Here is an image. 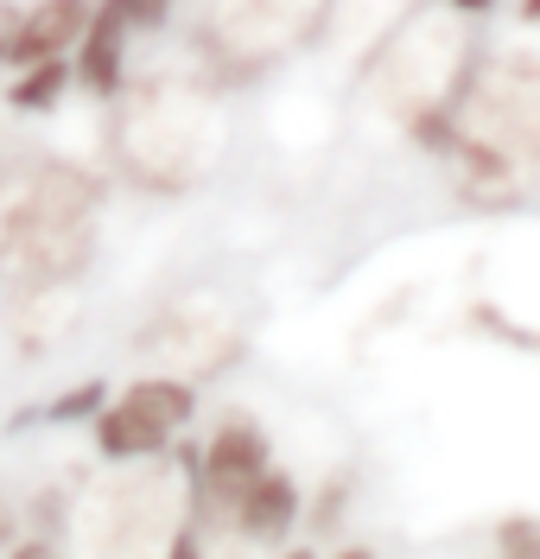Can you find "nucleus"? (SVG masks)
Returning <instances> with one entry per match:
<instances>
[{
    "mask_svg": "<svg viewBox=\"0 0 540 559\" xmlns=\"http://www.w3.org/2000/svg\"><path fill=\"white\" fill-rule=\"evenodd\" d=\"M7 559H64V540H51V534H20Z\"/></svg>",
    "mask_w": 540,
    "mask_h": 559,
    "instance_id": "nucleus-14",
    "label": "nucleus"
},
{
    "mask_svg": "<svg viewBox=\"0 0 540 559\" xmlns=\"http://www.w3.org/2000/svg\"><path fill=\"white\" fill-rule=\"evenodd\" d=\"M108 13L128 26L134 38H153V33H166L172 26V13H179V0H103Z\"/></svg>",
    "mask_w": 540,
    "mask_h": 559,
    "instance_id": "nucleus-11",
    "label": "nucleus"
},
{
    "mask_svg": "<svg viewBox=\"0 0 540 559\" xmlns=\"http://www.w3.org/2000/svg\"><path fill=\"white\" fill-rule=\"evenodd\" d=\"M280 559H319V554H312V547H287Z\"/></svg>",
    "mask_w": 540,
    "mask_h": 559,
    "instance_id": "nucleus-20",
    "label": "nucleus"
},
{
    "mask_svg": "<svg viewBox=\"0 0 540 559\" xmlns=\"http://www.w3.org/2000/svg\"><path fill=\"white\" fill-rule=\"evenodd\" d=\"M439 7H445V13H458V20H490L503 0H439Z\"/></svg>",
    "mask_w": 540,
    "mask_h": 559,
    "instance_id": "nucleus-17",
    "label": "nucleus"
},
{
    "mask_svg": "<svg viewBox=\"0 0 540 559\" xmlns=\"http://www.w3.org/2000/svg\"><path fill=\"white\" fill-rule=\"evenodd\" d=\"M108 394H115V388H108L103 376H89V382H71L64 394H51L45 407L20 414V426H26V419H45V426H89V419L108 407Z\"/></svg>",
    "mask_w": 540,
    "mask_h": 559,
    "instance_id": "nucleus-10",
    "label": "nucleus"
},
{
    "mask_svg": "<svg viewBox=\"0 0 540 559\" xmlns=\"http://www.w3.org/2000/svg\"><path fill=\"white\" fill-rule=\"evenodd\" d=\"M515 20H521L528 33H540V0H515Z\"/></svg>",
    "mask_w": 540,
    "mask_h": 559,
    "instance_id": "nucleus-18",
    "label": "nucleus"
},
{
    "mask_svg": "<svg viewBox=\"0 0 540 559\" xmlns=\"http://www.w3.org/2000/svg\"><path fill=\"white\" fill-rule=\"evenodd\" d=\"M159 559H211V554H204V527H191V522L172 527V540H166V554H159Z\"/></svg>",
    "mask_w": 540,
    "mask_h": 559,
    "instance_id": "nucleus-15",
    "label": "nucleus"
},
{
    "mask_svg": "<svg viewBox=\"0 0 540 559\" xmlns=\"http://www.w3.org/2000/svg\"><path fill=\"white\" fill-rule=\"evenodd\" d=\"M26 534L64 540V534H71V496H64V489H38L33 502H26Z\"/></svg>",
    "mask_w": 540,
    "mask_h": 559,
    "instance_id": "nucleus-12",
    "label": "nucleus"
},
{
    "mask_svg": "<svg viewBox=\"0 0 540 559\" xmlns=\"http://www.w3.org/2000/svg\"><path fill=\"white\" fill-rule=\"evenodd\" d=\"M229 527L249 547H287V534L305 527V484L292 477L287 464H267L229 509Z\"/></svg>",
    "mask_w": 540,
    "mask_h": 559,
    "instance_id": "nucleus-6",
    "label": "nucleus"
},
{
    "mask_svg": "<svg viewBox=\"0 0 540 559\" xmlns=\"http://www.w3.org/2000/svg\"><path fill=\"white\" fill-rule=\"evenodd\" d=\"M191 419H197L191 376H134L89 419V439H96V457H108V464H153V457H172Z\"/></svg>",
    "mask_w": 540,
    "mask_h": 559,
    "instance_id": "nucleus-5",
    "label": "nucleus"
},
{
    "mask_svg": "<svg viewBox=\"0 0 540 559\" xmlns=\"http://www.w3.org/2000/svg\"><path fill=\"white\" fill-rule=\"evenodd\" d=\"M20 534H26V509H20V502H0V554H7Z\"/></svg>",
    "mask_w": 540,
    "mask_h": 559,
    "instance_id": "nucleus-16",
    "label": "nucleus"
},
{
    "mask_svg": "<svg viewBox=\"0 0 540 559\" xmlns=\"http://www.w3.org/2000/svg\"><path fill=\"white\" fill-rule=\"evenodd\" d=\"M0 140H7V128H0Z\"/></svg>",
    "mask_w": 540,
    "mask_h": 559,
    "instance_id": "nucleus-21",
    "label": "nucleus"
},
{
    "mask_svg": "<svg viewBox=\"0 0 540 559\" xmlns=\"http://www.w3.org/2000/svg\"><path fill=\"white\" fill-rule=\"evenodd\" d=\"M216 90L191 70H146L108 103V159L134 191L184 198L216 159Z\"/></svg>",
    "mask_w": 540,
    "mask_h": 559,
    "instance_id": "nucleus-2",
    "label": "nucleus"
},
{
    "mask_svg": "<svg viewBox=\"0 0 540 559\" xmlns=\"http://www.w3.org/2000/svg\"><path fill=\"white\" fill-rule=\"evenodd\" d=\"M483 45L490 38L477 33V20H458V13H445L432 0L427 13H413V20H400L395 33L375 38V51L362 58V76H375L382 115L407 134L427 115H458Z\"/></svg>",
    "mask_w": 540,
    "mask_h": 559,
    "instance_id": "nucleus-4",
    "label": "nucleus"
},
{
    "mask_svg": "<svg viewBox=\"0 0 540 559\" xmlns=\"http://www.w3.org/2000/svg\"><path fill=\"white\" fill-rule=\"evenodd\" d=\"M7 90V108L13 115H58V108L76 96V64L71 58H45V64H20L13 76H0Z\"/></svg>",
    "mask_w": 540,
    "mask_h": 559,
    "instance_id": "nucleus-9",
    "label": "nucleus"
},
{
    "mask_svg": "<svg viewBox=\"0 0 540 559\" xmlns=\"http://www.w3.org/2000/svg\"><path fill=\"white\" fill-rule=\"evenodd\" d=\"M89 20H96V0H33V7H26V26H20V64L76 58V45H83V33H89Z\"/></svg>",
    "mask_w": 540,
    "mask_h": 559,
    "instance_id": "nucleus-8",
    "label": "nucleus"
},
{
    "mask_svg": "<svg viewBox=\"0 0 540 559\" xmlns=\"http://www.w3.org/2000/svg\"><path fill=\"white\" fill-rule=\"evenodd\" d=\"M337 559H375V554H369V547H344Z\"/></svg>",
    "mask_w": 540,
    "mask_h": 559,
    "instance_id": "nucleus-19",
    "label": "nucleus"
},
{
    "mask_svg": "<svg viewBox=\"0 0 540 559\" xmlns=\"http://www.w3.org/2000/svg\"><path fill=\"white\" fill-rule=\"evenodd\" d=\"M134 45H141V38L96 0V20H89V33H83V45H76V58H71L76 96H89V103H103V108L115 103V96L134 83Z\"/></svg>",
    "mask_w": 540,
    "mask_h": 559,
    "instance_id": "nucleus-7",
    "label": "nucleus"
},
{
    "mask_svg": "<svg viewBox=\"0 0 540 559\" xmlns=\"http://www.w3.org/2000/svg\"><path fill=\"white\" fill-rule=\"evenodd\" d=\"M331 13L337 0H204L184 70L216 96L254 90L280 64H292L305 45H319Z\"/></svg>",
    "mask_w": 540,
    "mask_h": 559,
    "instance_id": "nucleus-3",
    "label": "nucleus"
},
{
    "mask_svg": "<svg viewBox=\"0 0 540 559\" xmlns=\"http://www.w3.org/2000/svg\"><path fill=\"white\" fill-rule=\"evenodd\" d=\"M103 173L64 153L0 166V274L26 293H58L96 261Z\"/></svg>",
    "mask_w": 540,
    "mask_h": 559,
    "instance_id": "nucleus-1",
    "label": "nucleus"
},
{
    "mask_svg": "<svg viewBox=\"0 0 540 559\" xmlns=\"http://www.w3.org/2000/svg\"><path fill=\"white\" fill-rule=\"evenodd\" d=\"M20 26H26V0H0V76L20 64Z\"/></svg>",
    "mask_w": 540,
    "mask_h": 559,
    "instance_id": "nucleus-13",
    "label": "nucleus"
}]
</instances>
